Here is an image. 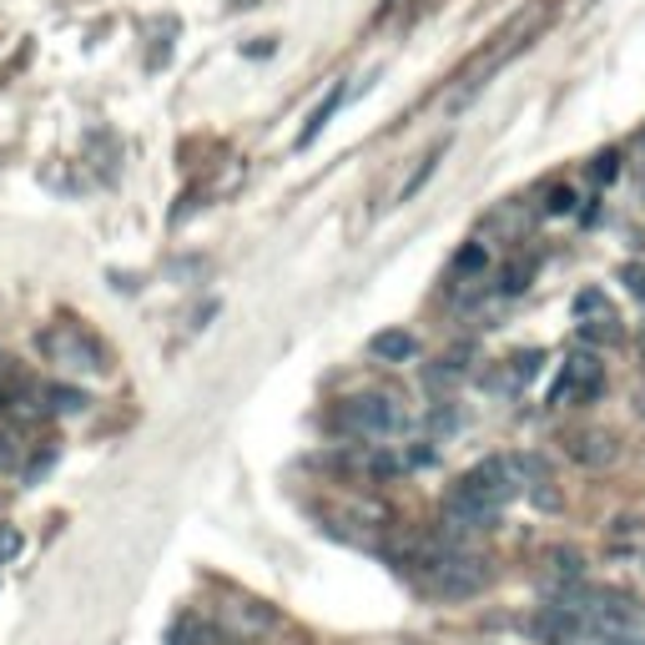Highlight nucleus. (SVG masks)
Returning a JSON list of instances; mask_svg holds the SVG:
<instances>
[{"label":"nucleus","instance_id":"obj_1","mask_svg":"<svg viewBox=\"0 0 645 645\" xmlns=\"http://www.w3.org/2000/svg\"><path fill=\"white\" fill-rule=\"evenodd\" d=\"M519 494V475H514L510 459H485L475 464L469 475L454 479V489H449L444 500V519L459 529H489L494 525V514L504 510V504Z\"/></svg>","mask_w":645,"mask_h":645},{"label":"nucleus","instance_id":"obj_2","mask_svg":"<svg viewBox=\"0 0 645 645\" xmlns=\"http://www.w3.org/2000/svg\"><path fill=\"white\" fill-rule=\"evenodd\" d=\"M600 389H606V363H600L595 354H570L560 379H554V389H550V404L554 408H580V404H590Z\"/></svg>","mask_w":645,"mask_h":645},{"label":"nucleus","instance_id":"obj_3","mask_svg":"<svg viewBox=\"0 0 645 645\" xmlns=\"http://www.w3.org/2000/svg\"><path fill=\"white\" fill-rule=\"evenodd\" d=\"M338 423L348 429V434H398L408 419H404V408L389 404V398L358 394V398H348V404L338 408Z\"/></svg>","mask_w":645,"mask_h":645},{"label":"nucleus","instance_id":"obj_4","mask_svg":"<svg viewBox=\"0 0 645 645\" xmlns=\"http://www.w3.org/2000/svg\"><path fill=\"white\" fill-rule=\"evenodd\" d=\"M489 585V565L475 554H439L434 560V595L444 600H469Z\"/></svg>","mask_w":645,"mask_h":645},{"label":"nucleus","instance_id":"obj_5","mask_svg":"<svg viewBox=\"0 0 645 645\" xmlns=\"http://www.w3.org/2000/svg\"><path fill=\"white\" fill-rule=\"evenodd\" d=\"M40 348L56 358V363H67V369H92V373H101L106 369V354L96 348L86 333H76V329H56V333H40Z\"/></svg>","mask_w":645,"mask_h":645},{"label":"nucleus","instance_id":"obj_6","mask_svg":"<svg viewBox=\"0 0 645 645\" xmlns=\"http://www.w3.org/2000/svg\"><path fill=\"white\" fill-rule=\"evenodd\" d=\"M529 631L540 635L545 645H580V635H585V616L570 606H545L540 616L529 620Z\"/></svg>","mask_w":645,"mask_h":645},{"label":"nucleus","instance_id":"obj_7","mask_svg":"<svg viewBox=\"0 0 645 645\" xmlns=\"http://www.w3.org/2000/svg\"><path fill=\"white\" fill-rule=\"evenodd\" d=\"M369 354L383 358V363H408V358L419 354V338L404 333V329H383V333H373L369 338Z\"/></svg>","mask_w":645,"mask_h":645},{"label":"nucleus","instance_id":"obj_8","mask_svg":"<svg viewBox=\"0 0 645 645\" xmlns=\"http://www.w3.org/2000/svg\"><path fill=\"white\" fill-rule=\"evenodd\" d=\"M565 449H570V459L590 464V469H600V464L616 459V439H610V434H575Z\"/></svg>","mask_w":645,"mask_h":645},{"label":"nucleus","instance_id":"obj_9","mask_svg":"<svg viewBox=\"0 0 645 645\" xmlns=\"http://www.w3.org/2000/svg\"><path fill=\"white\" fill-rule=\"evenodd\" d=\"M343 96H348V86H333V92H329V101H318V106H313V117H308V127L298 132V146H313V142H318V132H323V127L333 121V111L343 106Z\"/></svg>","mask_w":645,"mask_h":645},{"label":"nucleus","instance_id":"obj_10","mask_svg":"<svg viewBox=\"0 0 645 645\" xmlns=\"http://www.w3.org/2000/svg\"><path fill=\"white\" fill-rule=\"evenodd\" d=\"M46 408H51V414H81V408H86V394L71 389V383H51V389H46Z\"/></svg>","mask_w":645,"mask_h":645},{"label":"nucleus","instance_id":"obj_11","mask_svg":"<svg viewBox=\"0 0 645 645\" xmlns=\"http://www.w3.org/2000/svg\"><path fill=\"white\" fill-rule=\"evenodd\" d=\"M439 157H444V146H434V152H429V157L419 162V171H414V177H408V182H404V192H398V202H414V198H419V187L429 182V177H434Z\"/></svg>","mask_w":645,"mask_h":645},{"label":"nucleus","instance_id":"obj_12","mask_svg":"<svg viewBox=\"0 0 645 645\" xmlns=\"http://www.w3.org/2000/svg\"><path fill=\"white\" fill-rule=\"evenodd\" d=\"M580 333H585V338H606V343H616V338H620V318H616V313H595Z\"/></svg>","mask_w":645,"mask_h":645},{"label":"nucleus","instance_id":"obj_13","mask_svg":"<svg viewBox=\"0 0 645 645\" xmlns=\"http://www.w3.org/2000/svg\"><path fill=\"white\" fill-rule=\"evenodd\" d=\"M620 283H625V292H631V298H641V303H645V267L641 263L620 267Z\"/></svg>","mask_w":645,"mask_h":645},{"label":"nucleus","instance_id":"obj_14","mask_svg":"<svg viewBox=\"0 0 645 645\" xmlns=\"http://www.w3.org/2000/svg\"><path fill=\"white\" fill-rule=\"evenodd\" d=\"M575 313H580V318H590V313H610V303H606V292H600V288H590V292H580V298H575Z\"/></svg>","mask_w":645,"mask_h":645},{"label":"nucleus","instance_id":"obj_15","mask_svg":"<svg viewBox=\"0 0 645 645\" xmlns=\"http://www.w3.org/2000/svg\"><path fill=\"white\" fill-rule=\"evenodd\" d=\"M616 171H620V152H606V157H595V162H590V177H595V182H616Z\"/></svg>","mask_w":645,"mask_h":645},{"label":"nucleus","instance_id":"obj_16","mask_svg":"<svg viewBox=\"0 0 645 645\" xmlns=\"http://www.w3.org/2000/svg\"><path fill=\"white\" fill-rule=\"evenodd\" d=\"M21 529L15 525H0V565H5V560H15V554H21Z\"/></svg>","mask_w":645,"mask_h":645},{"label":"nucleus","instance_id":"obj_17","mask_svg":"<svg viewBox=\"0 0 645 645\" xmlns=\"http://www.w3.org/2000/svg\"><path fill=\"white\" fill-rule=\"evenodd\" d=\"M485 263H489V258H485V248L475 242V248H464V252H459V263H454V273H485Z\"/></svg>","mask_w":645,"mask_h":645},{"label":"nucleus","instance_id":"obj_18","mask_svg":"<svg viewBox=\"0 0 645 645\" xmlns=\"http://www.w3.org/2000/svg\"><path fill=\"white\" fill-rule=\"evenodd\" d=\"M570 207H575V192H570V187H554L550 202H545V217H560V212H570Z\"/></svg>","mask_w":645,"mask_h":645},{"label":"nucleus","instance_id":"obj_19","mask_svg":"<svg viewBox=\"0 0 645 645\" xmlns=\"http://www.w3.org/2000/svg\"><path fill=\"white\" fill-rule=\"evenodd\" d=\"M51 464H56V449H40L36 459H31V464H26V475H21V479H26V485H36V479H40V475H46V469H51Z\"/></svg>","mask_w":645,"mask_h":645},{"label":"nucleus","instance_id":"obj_20","mask_svg":"<svg viewBox=\"0 0 645 645\" xmlns=\"http://www.w3.org/2000/svg\"><path fill=\"white\" fill-rule=\"evenodd\" d=\"M535 369H540V348H529V354L514 358V379H535Z\"/></svg>","mask_w":645,"mask_h":645},{"label":"nucleus","instance_id":"obj_21","mask_svg":"<svg viewBox=\"0 0 645 645\" xmlns=\"http://www.w3.org/2000/svg\"><path fill=\"white\" fill-rule=\"evenodd\" d=\"M15 459H21V449H15V439H11V434H0V469H11Z\"/></svg>","mask_w":645,"mask_h":645},{"label":"nucleus","instance_id":"obj_22","mask_svg":"<svg viewBox=\"0 0 645 645\" xmlns=\"http://www.w3.org/2000/svg\"><path fill=\"white\" fill-rule=\"evenodd\" d=\"M600 645H645V641L631 631H600Z\"/></svg>","mask_w":645,"mask_h":645}]
</instances>
